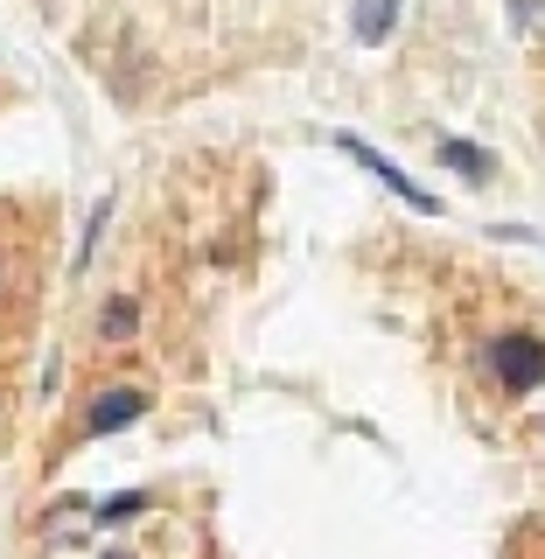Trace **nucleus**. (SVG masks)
<instances>
[{"label":"nucleus","mask_w":545,"mask_h":559,"mask_svg":"<svg viewBox=\"0 0 545 559\" xmlns=\"http://www.w3.org/2000/svg\"><path fill=\"white\" fill-rule=\"evenodd\" d=\"M133 322H140V308L127 301V294L98 308V336H105V343H127V336H133Z\"/></svg>","instance_id":"obj_6"},{"label":"nucleus","mask_w":545,"mask_h":559,"mask_svg":"<svg viewBox=\"0 0 545 559\" xmlns=\"http://www.w3.org/2000/svg\"><path fill=\"white\" fill-rule=\"evenodd\" d=\"M441 162L454 168V175H469V182H489V175H497V154H483V147H469V140H441Z\"/></svg>","instance_id":"obj_4"},{"label":"nucleus","mask_w":545,"mask_h":559,"mask_svg":"<svg viewBox=\"0 0 545 559\" xmlns=\"http://www.w3.org/2000/svg\"><path fill=\"white\" fill-rule=\"evenodd\" d=\"M489 371H497V384L503 392H538L545 384V343L538 336H497L489 343Z\"/></svg>","instance_id":"obj_1"},{"label":"nucleus","mask_w":545,"mask_h":559,"mask_svg":"<svg viewBox=\"0 0 545 559\" xmlns=\"http://www.w3.org/2000/svg\"><path fill=\"white\" fill-rule=\"evenodd\" d=\"M133 511H147V497H140V489H133V497H112V503L98 511V524H127Z\"/></svg>","instance_id":"obj_7"},{"label":"nucleus","mask_w":545,"mask_h":559,"mask_svg":"<svg viewBox=\"0 0 545 559\" xmlns=\"http://www.w3.org/2000/svg\"><path fill=\"white\" fill-rule=\"evenodd\" d=\"M0 273H8V266H0Z\"/></svg>","instance_id":"obj_9"},{"label":"nucleus","mask_w":545,"mask_h":559,"mask_svg":"<svg viewBox=\"0 0 545 559\" xmlns=\"http://www.w3.org/2000/svg\"><path fill=\"white\" fill-rule=\"evenodd\" d=\"M349 28H357V43H384V35H392L399 28V0H357V22H349Z\"/></svg>","instance_id":"obj_5"},{"label":"nucleus","mask_w":545,"mask_h":559,"mask_svg":"<svg viewBox=\"0 0 545 559\" xmlns=\"http://www.w3.org/2000/svg\"><path fill=\"white\" fill-rule=\"evenodd\" d=\"M105 559H119V552H105Z\"/></svg>","instance_id":"obj_8"},{"label":"nucleus","mask_w":545,"mask_h":559,"mask_svg":"<svg viewBox=\"0 0 545 559\" xmlns=\"http://www.w3.org/2000/svg\"><path fill=\"white\" fill-rule=\"evenodd\" d=\"M140 413H147V392H133V384H112V392L92 399V413H84V433H119V427H133Z\"/></svg>","instance_id":"obj_3"},{"label":"nucleus","mask_w":545,"mask_h":559,"mask_svg":"<svg viewBox=\"0 0 545 559\" xmlns=\"http://www.w3.org/2000/svg\"><path fill=\"white\" fill-rule=\"evenodd\" d=\"M343 154H349V162H364V168H371V175H378L384 189H392L399 203H413L419 217H441V197H427V189H419L406 168H392V162H384V154H371V147H364V140H343Z\"/></svg>","instance_id":"obj_2"}]
</instances>
